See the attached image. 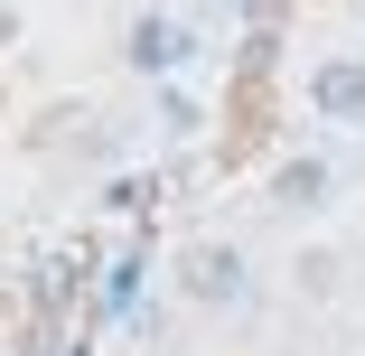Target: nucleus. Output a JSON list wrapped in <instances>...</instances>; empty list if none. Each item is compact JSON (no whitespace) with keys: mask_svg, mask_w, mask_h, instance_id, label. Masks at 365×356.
Here are the masks:
<instances>
[{"mask_svg":"<svg viewBox=\"0 0 365 356\" xmlns=\"http://www.w3.org/2000/svg\"><path fill=\"white\" fill-rule=\"evenodd\" d=\"M272 197H281V206H319V197H328V169H319V160H290V169L272 178Z\"/></svg>","mask_w":365,"mask_h":356,"instance_id":"20e7f679","label":"nucleus"},{"mask_svg":"<svg viewBox=\"0 0 365 356\" xmlns=\"http://www.w3.org/2000/svg\"><path fill=\"white\" fill-rule=\"evenodd\" d=\"M178 291H187L197 310H235V300H244V253H235V244H197V253L178 263Z\"/></svg>","mask_w":365,"mask_h":356,"instance_id":"f257e3e1","label":"nucleus"},{"mask_svg":"<svg viewBox=\"0 0 365 356\" xmlns=\"http://www.w3.org/2000/svg\"><path fill=\"white\" fill-rule=\"evenodd\" d=\"M131 66H140V76H169V66H187V29L160 19V10H140V19H131Z\"/></svg>","mask_w":365,"mask_h":356,"instance_id":"7ed1b4c3","label":"nucleus"},{"mask_svg":"<svg viewBox=\"0 0 365 356\" xmlns=\"http://www.w3.org/2000/svg\"><path fill=\"white\" fill-rule=\"evenodd\" d=\"M309 113L319 122H365V56H319L309 66Z\"/></svg>","mask_w":365,"mask_h":356,"instance_id":"f03ea898","label":"nucleus"}]
</instances>
